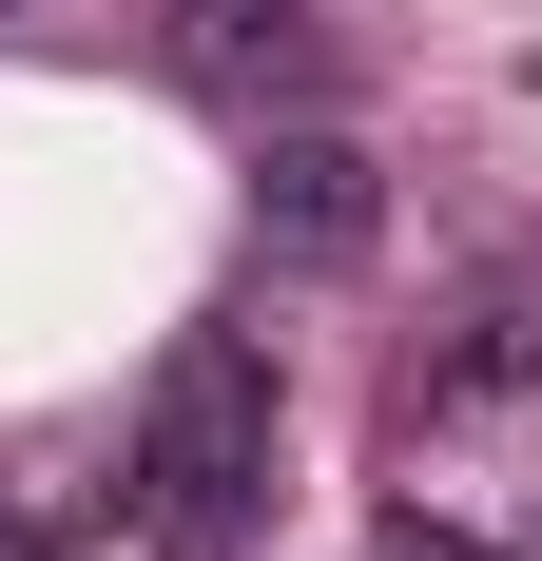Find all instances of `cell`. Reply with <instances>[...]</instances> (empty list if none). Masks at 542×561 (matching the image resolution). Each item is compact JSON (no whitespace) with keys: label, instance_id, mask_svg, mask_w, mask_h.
I'll return each mask as SVG.
<instances>
[{"label":"cell","instance_id":"6da1fadb","mask_svg":"<svg viewBox=\"0 0 542 561\" xmlns=\"http://www.w3.org/2000/svg\"><path fill=\"white\" fill-rule=\"evenodd\" d=\"M116 484H136V542L156 561H233L271 523V348L194 330L156 368V407H136V465H116Z\"/></svg>","mask_w":542,"mask_h":561},{"label":"cell","instance_id":"7a4b0ae2","mask_svg":"<svg viewBox=\"0 0 542 561\" xmlns=\"http://www.w3.org/2000/svg\"><path fill=\"white\" fill-rule=\"evenodd\" d=\"M252 232H271V272H369V252H387V174H369V136L271 116V136H252Z\"/></svg>","mask_w":542,"mask_h":561},{"label":"cell","instance_id":"3957f363","mask_svg":"<svg viewBox=\"0 0 542 561\" xmlns=\"http://www.w3.org/2000/svg\"><path fill=\"white\" fill-rule=\"evenodd\" d=\"M174 58H194L214 98H291V116L329 98V39L291 20V0H174Z\"/></svg>","mask_w":542,"mask_h":561},{"label":"cell","instance_id":"277c9868","mask_svg":"<svg viewBox=\"0 0 542 561\" xmlns=\"http://www.w3.org/2000/svg\"><path fill=\"white\" fill-rule=\"evenodd\" d=\"M387 561H485V542H445V523H407V542H387Z\"/></svg>","mask_w":542,"mask_h":561}]
</instances>
